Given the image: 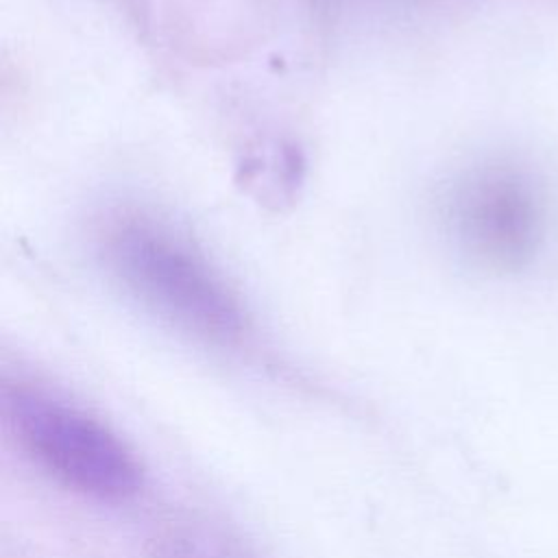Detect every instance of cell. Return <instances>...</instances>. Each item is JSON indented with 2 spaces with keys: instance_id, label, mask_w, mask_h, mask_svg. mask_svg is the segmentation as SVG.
I'll return each mask as SVG.
<instances>
[{
  "instance_id": "2",
  "label": "cell",
  "mask_w": 558,
  "mask_h": 558,
  "mask_svg": "<svg viewBox=\"0 0 558 558\" xmlns=\"http://www.w3.org/2000/svg\"><path fill=\"white\" fill-rule=\"evenodd\" d=\"M9 421L22 447L59 482L87 497L122 501L142 486L131 449L100 421L39 390H15Z\"/></svg>"
},
{
  "instance_id": "3",
  "label": "cell",
  "mask_w": 558,
  "mask_h": 558,
  "mask_svg": "<svg viewBox=\"0 0 558 558\" xmlns=\"http://www.w3.org/2000/svg\"><path fill=\"white\" fill-rule=\"evenodd\" d=\"M453 227L462 246L482 264L514 270L530 259L536 246V203L517 172L488 168L460 185L453 201Z\"/></svg>"
},
{
  "instance_id": "1",
  "label": "cell",
  "mask_w": 558,
  "mask_h": 558,
  "mask_svg": "<svg viewBox=\"0 0 558 558\" xmlns=\"http://www.w3.org/2000/svg\"><path fill=\"white\" fill-rule=\"evenodd\" d=\"M102 253L126 290L161 318L216 342L242 333L231 290L172 229L144 216H120L102 233Z\"/></svg>"
},
{
  "instance_id": "4",
  "label": "cell",
  "mask_w": 558,
  "mask_h": 558,
  "mask_svg": "<svg viewBox=\"0 0 558 558\" xmlns=\"http://www.w3.org/2000/svg\"><path fill=\"white\" fill-rule=\"evenodd\" d=\"M218 558H222V556H218Z\"/></svg>"
}]
</instances>
